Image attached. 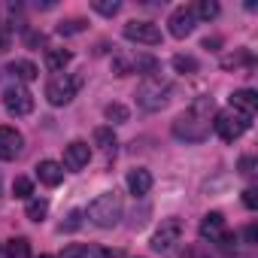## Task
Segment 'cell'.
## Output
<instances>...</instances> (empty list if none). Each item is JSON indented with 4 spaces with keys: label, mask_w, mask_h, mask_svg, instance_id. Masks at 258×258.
I'll list each match as a JSON object with an SVG mask.
<instances>
[{
    "label": "cell",
    "mask_w": 258,
    "mask_h": 258,
    "mask_svg": "<svg viewBox=\"0 0 258 258\" xmlns=\"http://www.w3.org/2000/svg\"><path fill=\"white\" fill-rule=\"evenodd\" d=\"M85 216H88V222L97 225V228H115L118 219H121V198H118L115 191H103V195H97V198L88 204Z\"/></svg>",
    "instance_id": "cell-1"
},
{
    "label": "cell",
    "mask_w": 258,
    "mask_h": 258,
    "mask_svg": "<svg viewBox=\"0 0 258 258\" xmlns=\"http://www.w3.org/2000/svg\"><path fill=\"white\" fill-rule=\"evenodd\" d=\"M170 91H173L170 79H161V76L155 73V76H146V79L137 85V94H134V97H137L140 109H146V112H155V109H161V106L167 103Z\"/></svg>",
    "instance_id": "cell-2"
},
{
    "label": "cell",
    "mask_w": 258,
    "mask_h": 258,
    "mask_svg": "<svg viewBox=\"0 0 258 258\" xmlns=\"http://www.w3.org/2000/svg\"><path fill=\"white\" fill-rule=\"evenodd\" d=\"M249 124H252V118H249V115H243V112H237V109H225V112H219V115H216V121H213L216 134H219L225 143L240 140V137L249 131Z\"/></svg>",
    "instance_id": "cell-3"
},
{
    "label": "cell",
    "mask_w": 258,
    "mask_h": 258,
    "mask_svg": "<svg viewBox=\"0 0 258 258\" xmlns=\"http://www.w3.org/2000/svg\"><path fill=\"white\" fill-rule=\"evenodd\" d=\"M173 137H179V140H185V143H201V140L210 137V121L185 109V112L173 121Z\"/></svg>",
    "instance_id": "cell-4"
},
{
    "label": "cell",
    "mask_w": 258,
    "mask_h": 258,
    "mask_svg": "<svg viewBox=\"0 0 258 258\" xmlns=\"http://www.w3.org/2000/svg\"><path fill=\"white\" fill-rule=\"evenodd\" d=\"M82 88V76H55L49 85H46V97H49V103L52 106H64V103H70L73 97H76V91Z\"/></svg>",
    "instance_id": "cell-5"
},
{
    "label": "cell",
    "mask_w": 258,
    "mask_h": 258,
    "mask_svg": "<svg viewBox=\"0 0 258 258\" xmlns=\"http://www.w3.org/2000/svg\"><path fill=\"white\" fill-rule=\"evenodd\" d=\"M4 106H7L10 115H31V112H34V94H31L25 85L16 82L13 88L4 91Z\"/></svg>",
    "instance_id": "cell-6"
},
{
    "label": "cell",
    "mask_w": 258,
    "mask_h": 258,
    "mask_svg": "<svg viewBox=\"0 0 258 258\" xmlns=\"http://www.w3.org/2000/svg\"><path fill=\"white\" fill-rule=\"evenodd\" d=\"M124 37L131 43H140V46H158L161 43V31L152 22H127L124 25Z\"/></svg>",
    "instance_id": "cell-7"
},
{
    "label": "cell",
    "mask_w": 258,
    "mask_h": 258,
    "mask_svg": "<svg viewBox=\"0 0 258 258\" xmlns=\"http://www.w3.org/2000/svg\"><path fill=\"white\" fill-rule=\"evenodd\" d=\"M25 149V137L10 124H0V161H16Z\"/></svg>",
    "instance_id": "cell-8"
},
{
    "label": "cell",
    "mask_w": 258,
    "mask_h": 258,
    "mask_svg": "<svg viewBox=\"0 0 258 258\" xmlns=\"http://www.w3.org/2000/svg\"><path fill=\"white\" fill-rule=\"evenodd\" d=\"M179 234H182V222H179V219H164L161 228H158L155 237H152V249H155V252H167V249L179 240Z\"/></svg>",
    "instance_id": "cell-9"
},
{
    "label": "cell",
    "mask_w": 258,
    "mask_h": 258,
    "mask_svg": "<svg viewBox=\"0 0 258 258\" xmlns=\"http://www.w3.org/2000/svg\"><path fill=\"white\" fill-rule=\"evenodd\" d=\"M167 25H170V34L176 37V40H185L191 31H195V25H198V19H195V13H191V7H179V10H173L170 13V19H167Z\"/></svg>",
    "instance_id": "cell-10"
},
{
    "label": "cell",
    "mask_w": 258,
    "mask_h": 258,
    "mask_svg": "<svg viewBox=\"0 0 258 258\" xmlns=\"http://www.w3.org/2000/svg\"><path fill=\"white\" fill-rule=\"evenodd\" d=\"M88 158H91L88 143L73 140L70 146H64V164H61V167H67V170H82V167L88 164Z\"/></svg>",
    "instance_id": "cell-11"
},
{
    "label": "cell",
    "mask_w": 258,
    "mask_h": 258,
    "mask_svg": "<svg viewBox=\"0 0 258 258\" xmlns=\"http://www.w3.org/2000/svg\"><path fill=\"white\" fill-rule=\"evenodd\" d=\"M225 234V216L222 213H207L201 222V237L210 243H219V237Z\"/></svg>",
    "instance_id": "cell-12"
},
{
    "label": "cell",
    "mask_w": 258,
    "mask_h": 258,
    "mask_svg": "<svg viewBox=\"0 0 258 258\" xmlns=\"http://www.w3.org/2000/svg\"><path fill=\"white\" fill-rule=\"evenodd\" d=\"M255 106H258V94H255L252 88H240V91L231 94V109H237V112H243V115L252 118Z\"/></svg>",
    "instance_id": "cell-13"
},
{
    "label": "cell",
    "mask_w": 258,
    "mask_h": 258,
    "mask_svg": "<svg viewBox=\"0 0 258 258\" xmlns=\"http://www.w3.org/2000/svg\"><path fill=\"white\" fill-rule=\"evenodd\" d=\"M37 176H40V182L43 185H61V179H64V167L58 164V161H40L37 164Z\"/></svg>",
    "instance_id": "cell-14"
},
{
    "label": "cell",
    "mask_w": 258,
    "mask_h": 258,
    "mask_svg": "<svg viewBox=\"0 0 258 258\" xmlns=\"http://www.w3.org/2000/svg\"><path fill=\"white\" fill-rule=\"evenodd\" d=\"M127 188H131V195H146L149 188H152V173L146 170V167H137V170H131L127 173Z\"/></svg>",
    "instance_id": "cell-15"
},
{
    "label": "cell",
    "mask_w": 258,
    "mask_h": 258,
    "mask_svg": "<svg viewBox=\"0 0 258 258\" xmlns=\"http://www.w3.org/2000/svg\"><path fill=\"white\" fill-rule=\"evenodd\" d=\"M70 58H73V55H70L67 49H49V52H46V67L55 70V73H61V70L70 64Z\"/></svg>",
    "instance_id": "cell-16"
},
{
    "label": "cell",
    "mask_w": 258,
    "mask_h": 258,
    "mask_svg": "<svg viewBox=\"0 0 258 258\" xmlns=\"http://www.w3.org/2000/svg\"><path fill=\"white\" fill-rule=\"evenodd\" d=\"M10 73H13L16 79H22V82H34V79L40 76V70H37L31 61H13V64H10Z\"/></svg>",
    "instance_id": "cell-17"
},
{
    "label": "cell",
    "mask_w": 258,
    "mask_h": 258,
    "mask_svg": "<svg viewBox=\"0 0 258 258\" xmlns=\"http://www.w3.org/2000/svg\"><path fill=\"white\" fill-rule=\"evenodd\" d=\"M7 258H31V243L25 237H13L7 243Z\"/></svg>",
    "instance_id": "cell-18"
},
{
    "label": "cell",
    "mask_w": 258,
    "mask_h": 258,
    "mask_svg": "<svg viewBox=\"0 0 258 258\" xmlns=\"http://www.w3.org/2000/svg\"><path fill=\"white\" fill-rule=\"evenodd\" d=\"M249 64H252V55H249L246 49H240V52L222 58V67H225V70H237V67H249Z\"/></svg>",
    "instance_id": "cell-19"
},
{
    "label": "cell",
    "mask_w": 258,
    "mask_h": 258,
    "mask_svg": "<svg viewBox=\"0 0 258 258\" xmlns=\"http://www.w3.org/2000/svg\"><path fill=\"white\" fill-rule=\"evenodd\" d=\"M191 13H195V19L210 22V19H216V16H219V4H216V0H201V4H195V7H191Z\"/></svg>",
    "instance_id": "cell-20"
},
{
    "label": "cell",
    "mask_w": 258,
    "mask_h": 258,
    "mask_svg": "<svg viewBox=\"0 0 258 258\" xmlns=\"http://www.w3.org/2000/svg\"><path fill=\"white\" fill-rule=\"evenodd\" d=\"M131 70H134V73H143V76H155V70H158V61H155L152 55H137Z\"/></svg>",
    "instance_id": "cell-21"
},
{
    "label": "cell",
    "mask_w": 258,
    "mask_h": 258,
    "mask_svg": "<svg viewBox=\"0 0 258 258\" xmlns=\"http://www.w3.org/2000/svg\"><path fill=\"white\" fill-rule=\"evenodd\" d=\"M188 112H195V115H201V118H207V121H210V115L216 112V103H213V97H207V94H204V97H198V100L188 106Z\"/></svg>",
    "instance_id": "cell-22"
},
{
    "label": "cell",
    "mask_w": 258,
    "mask_h": 258,
    "mask_svg": "<svg viewBox=\"0 0 258 258\" xmlns=\"http://www.w3.org/2000/svg\"><path fill=\"white\" fill-rule=\"evenodd\" d=\"M28 219L31 222H43L46 219V213H49V201L46 198H37V201H28Z\"/></svg>",
    "instance_id": "cell-23"
},
{
    "label": "cell",
    "mask_w": 258,
    "mask_h": 258,
    "mask_svg": "<svg viewBox=\"0 0 258 258\" xmlns=\"http://www.w3.org/2000/svg\"><path fill=\"white\" fill-rule=\"evenodd\" d=\"M94 143L103 152H115V134H112V127H97V131H94Z\"/></svg>",
    "instance_id": "cell-24"
},
{
    "label": "cell",
    "mask_w": 258,
    "mask_h": 258,
    "mask_svg": "<svg viewBox=\"0 0 258 258\" xmlns=\"http://www.w3.org/2000/svg\"><path fill=\"white\" fill-rule=\"evenodd\" d=\"M103 115L112 124H121V121H127V115H131V112H127V106H121V103H106L103 106Z\"/></svg>",
    "instance_id": "cell-25"
},
{
    "label": "cell",
    "mask_w": 258,
    "mask_h": 258,
    "mask_svg": "<svg viewBox=\"0 0 258 258\" xmlns=\"http://www.w3.org/2000/svg\"><path fill=\"white\" fill-rule=\"evenodd\" d=\"M91 10L100 13V16H106V19H112L121 10V4H118V0H91Z\"/></svg>",
    "instance_id": "cell-26"
},
{
    "label": "cell",
    "mask_w": 258,
    "mask_h": 258,
    "mask_svg": "<svg viewBox=\"0 0 258 258\" xmlns=\"http://www.w3.org/2000/svg\"><path fill=\"white\" fill-rule=\"evenodd\" d=\"M173 70L176 73H198V61L191 55H173Z\"/></svg>",
    "instance_id": "cell-27"
},
{
    "label": "cell",
    "mask_w": 258,
    "mask_h": 258,
    "mask_svg": "<svg viewBox=\"0 0 258 258\" xmlns=\"http://www.w3.org/2000/svg\"><path fill=\"white\" fill-rule=\"evenodd\" d=\"M13 195H16V198H31V195H34V182H31L28 176H16V182H13Z\"/></svg>",
    "instance_id": "cell-28"
},
{
    "label": "cell",
    "mask_w": 258,
    "mask_h": 258,
    "mask_svg": "<svg viewBox=\"0 0 258 258\" xmlns=\"http://www.w3.org/2000/svg\"><path fill=\"white\" fill-rule=\"evenodd\" d=\"M82 31H85V22H82V19H70V22H61V25H58V34H61V37L82 34Z\"/></svg>",
    "instance_id": "cell-29"
},
{
    "label": "cell",
    "mask_w": 258,
    "mask_h": 258,
    "mask_svg": "<svg viewBox=\"0 0 258 258\" xmlns=\"http://www.w3.org/2000/svg\"><path fill=\"white\" fill-rule=\"evenodd\" d=\"M179 258H210V252H207L201 243H188V246L179 252Z\"/></svg>",
    "instance_id": "cell-30"
},
{
    "label": "cell",
    "mask_w": 258,
    "mask_h": 258,
    "mask_svg": "<svg viewBox=\"0 0 258 258\" xmlns=\"http://www.w3.org/2000/svg\"><path fill=\"white\" fill-rule=\"evenodd\" d=\"M243 207L246 210H255L258 207V188H246L243 191Z\"/></svg>",
    "instance_id": "cell-31"
},
{
    "label": "cell",
    "mask_w": 258,
    "mask_h": 258,
    "mask_svg": "<svg viewBox=\"0 0 258 258\" xmlns=\"http://www.w3.org/2000/svg\"><path fill=\"white\" fill-rule=\"evenodd\" d=\"M82 216H85V213H79V210H76V213H70V219L61 225V231H76V228L82 225Z\"/></svg>",
    "instance_id": "cell-32"
},
{
    "label": "cell",
    "mask_w": 258,
    "mask_h": 258,
    "mask_svg": "<svg viewBox=\"0 0 258 258\" xmlns=\"http://www.w3.org/2000/svg\"><path fill=\"white\" fill-rule=\"evenodd\" d=\"M240 173H243V176H252V173H255V158H252V155H243V158H240Z\"/></svg>",
    "instance_id": "cell-33"
},
{
    "label": "cell",
    "mask_w": 258,
    "mask_h": 258,
    "mask_svg": "<svg viewBox=\"0 0 258 258\" xmlns=\"http://www.w3.org/2000/svg\"><path fill=\"white\" fill-rule=\"evenodd\" d=\"M64 258H88V249L85 246H67L64 249Z\"/></svg>",
    "instance_id": "cell-34"
},
{
    "label": "cell",
    "mask_w": 258,
    "mask_h": 258,
    "mask_svg": "<svg viewBox=\"0 0 258 258\" xmlns=\"http://www.w3.org/2000/svg\"><path fill=\"white\" fill-rule=\"evenodd\" d=\"M94 255H97V258H118L121 252H118V249H97Z\"/></svg>",
    "instance_id": "cell-35"
},
{
    "label": "cell",
    "mask_w": 258,
    "mask_h": 258,
    "mask_svg": "<svg viewBox=\"0 0 258 258\" xmlns=\"http://www.w3.org/2000/svg\"><path fill=\"white\" fill-rule=\"evenodd\" d=\"M43 43H46L43 34H28V46H43Z\"/></svg>",
    "instance_id": "cell-36"
},
{
    "label": "cell",
    "mask_w": 258,
    "mask_h": 258,
    "mask_svg": "<svg viewBox=\"0 0 258 258\" xmlns=\"http://www.w3.org/2000/svg\"><path fill=\"white\" fill-rule=\"evenodd\" d=\"M243 234H246V243H255V240H258V228H255V225H249Z\"/></svg>",
    "instance_id": "cell-37"
},
{
    "label": "cell",
    "mask_w": 258,
    "mask_h": 258,
    "mask_svg": "<svg viewBox=\"0 0 258 258\" xmlns=\"http://www.w3.org/2000/svg\"><path fill=\"white\" fill-rule=\"evenodd\" d=\"M216 46H219V37H207L204 40V49H216Z\"/></svg>",
    "instance_id": "cell-38"
},
{
    "label": "cell",
    "mask_w": 258,
    "mask_h": 258,
    "mask_svg": "<svg viewBox=\"0 0 258 258\" xmlns=\"http://www.w3.org/2000/svg\"><path fill=\"white\" fill-rule=\"evenodd\" d=\"M40 258H55V255H40Z\"/></svg>",
    "instance_id": "cell-39"
}]
</instances>
